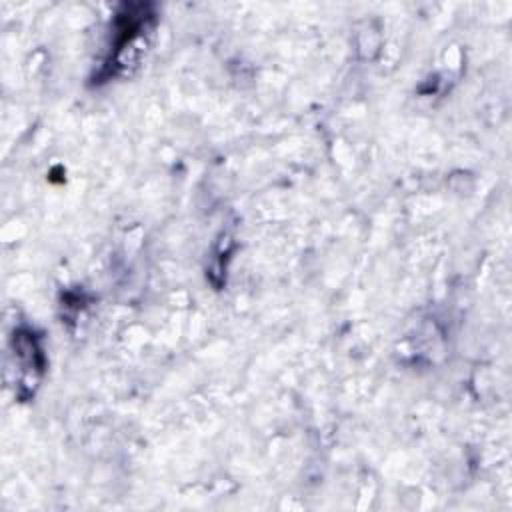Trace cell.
I'll use <instances>...</instances> for the list:
<instances>
[{
  "mask_svg": "<svg viewBox=\"0 0 512 512\" xmlns=\"http://www.w3.org/2000/svg\"><path fill=\"white\" fill-rule=\"evenodd\" d=\"M10 358V368L16 370V396L26 400L34 394L46 366L44 350L40 346L38 336L28 328H18L12 336Z\"/></svg>",
  "mask_w": 512,
  "mask_h": 512,
  "instance_id": "7a4b0ae2",
  "label": "cell"
},
{
  "mask_svg": "<svg viewBox=\"0 0 512 512\" xmlns=\"http://www.w3.org/2000/svg\"><path fill=\"white\" fill-rule=\"evenodd\" d=\"M156 14L150 4H126L114 18L112 46L106 58L104 76H118L138 66L148 50Z\"/></svg>",
  "mask_w": 512,
  "mask_h": 512,
  "instance_id": "6da1fadb",
  "label": "cell"
}]
</instances>
